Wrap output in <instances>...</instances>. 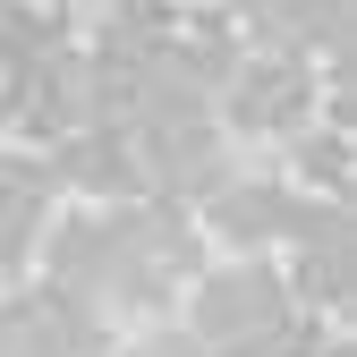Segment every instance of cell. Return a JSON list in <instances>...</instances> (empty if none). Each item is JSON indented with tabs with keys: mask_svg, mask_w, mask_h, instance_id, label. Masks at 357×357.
Instances as JSON below:
<instances>
[{
	"mask_svg": "<svg viewBox=\"0 0 357 357\" xmlns=\"http://www.w3.org/2000/svg\"><path fill=\"white\" fill-rule=\"evenodd\" d=\"M289 324V289L264 273V264H230L196 289V332L213 357H264Z\"/></svg>",
	"mask_w": 357,
	"mask_h": 357,
	"instance_id": "1",
	"label": "cell"
},
{
	"mask_svg": "<svg viewBox=\"0 0 357 357\" xmlns=\"http://www.w3.org/2000/svg\"><path fill=\"white\" fill-rule=\"evenodd\" d=\"M230 119L247 137H306L315 128V77L298 60H255V68H230Z\"/></svg>",
	"mask_w": 357,
	"mask_h": 357,
	"instance_id": "2",
	"label": "cell"
},
{
	"mask_svg": "<svg viewBox=\"0 0 357 357\" xmlns=\"http://www.w3.org/2000/svg\"><path fill=\"white\" fill-rule=\"evenodd\" d=\"M204 221H213L230 247H273V238L298 230V196H281V188H264V178H247V188H221V196L204 204Z\"/></svg>",
	"mask_w": 357,
	"mask_h": 357,
	"instance_id": "3",
	"label": "cell"
},
{
	"mask_svg": "<svg viewBox=\"0 0 357 357\" xmlns=\"http://www.w3.org/2000/svg\"><path fill=\"white\" fill-rule=\"evenodd\" d=\"M145 357H213L204 340H145Z\"/></svg>",
	"mask_w": 357,
	"mask_h": 357,
	"instance_id": "4",
	"label": "cell"
}]
</instances>
